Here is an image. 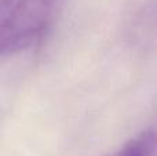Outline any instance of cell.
Segmentation results:
<instances>
[{
  "label": "cell",
  "mask_w": 157,
  "mask_h": 156,
  "mask_svg": "<svg viewBox=\"0 0 157 156\" xmlns=\"http://www.w3.org/2000/svg\"><path fill=\"white\" fill-rule=\"evenodd\" d=\"M156 151V135L153 130H146L142 134L125 142L112 156H153Z\"/></svg>",
  "instance_id": "2"
},
{
  "label": "cell",
  "mask_w": 157,
  "mask_h": 156,
  "mask_svg": "<svg viewBox=\"0 0 157 156\" xmlns=\"http://www.w3.org/2000/svg\"><path fill=\"white\" fill-rule=\"evenodd\" d=\"M61 0H0V55L35 43L50 26Z\"/></svg>",
  "instance_id": "1"
}]
</instances>
